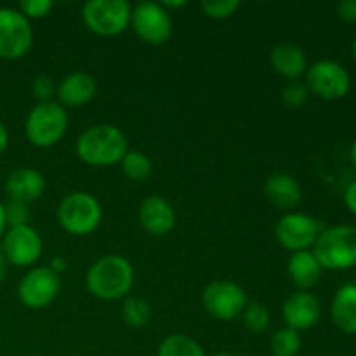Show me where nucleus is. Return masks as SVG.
I'll use <instances>...</instances> for the list:
<instances>
[{
    "label": "nucleus",
    "mask_w": 356,
    "mask_h": 356,
    "mask_svg": "<svg viewBox=\"0 0 356 356\" xmlns=\"http://www.w3.org/2000/svg\"><path fill=\"white\" fill-rule=\"evenodd\" d=\"M134 284V268L122 256H103L89 268L86 275L87 291L103 301H117L131 292Z\"/></svg>",
    "instance_id": "1"
},
{
    "label": "nucleus",
    "mask_w": 356,
    "mask_h": 356,
    "mask_svg": "<svg viewBox=\"0 0 356 356\" xmlns=\"http://www.w3.org/2000/svg\"><path fill=\"white\" fill-rule=\"evenodd\" d=\"M76 155L83 163L92 167H110L122 162L127 149L124 132L115 125H94L76 139Z\"/></svg>",
    "instance_id": "2"
},
{
    "label": "nucleus",
    "mask_w": 356,
    "mask_h": 356,
    "mask_svg": "<svg viewBox=\"0 0 356 356\" xmlns=\"http://www.w3.org/2000/svg\"><path fill=\"white\" fill-rule=\"evenodd\" d=\"M66 131H68V113L65 106L56 101L35 104L24 122V134L28 141L38 148L58 145L65 138Z\"/></svg>",
    "instance_id": "3"
},
{
    "label": "nucleus",
    "mask_w": 356,
    "mask_h": 356,
    "mask_svg": "<svg viewBox=\"0 0 356 356\" xmlns=\"http://www.w3.org/2000/svg\"><path fill=\"white\" fill-rule=\"evenodd\" d=\"M313 247V254L322 268L341 271L356 266V228L353 226L323 229Z\"/></svg>",
    "instance_id": "4"
},
{
    "label": "nucleus",
    "mask_w": 356,
    "mask_h": 356,
    "mask_svg": "<svg viewBox=\"0 0 356 356\" xmlns=\"http://www.w3.org/2000/svg\"><path fill=\"white\" fill-rule=\"evenodd\" d=\"M103 219V209L97 198L86 191L66 195L58 205L59 226L70 235L83 236L92 233Z\"/></svg>",
    "instance_id": "5"
},
{
    "label": "nucleus",
    "mask_w": 356,
    "mask_h": 356,
    "mask_svg": "<svg viewBox=\"0 0 356 356\" xmlns=\"http://www.w3.org/2000/svg\"><path fill=\"white\" fill-rule=\"evenodd\" d=\"M131 3L125 0H89L82 7V19L92 33L115 37L131 24Z\"/></svg>",
    "instance_id": "6"
},
{
    "label": "nucleus",
    "mask_w": 356,
    "mask_h": 356,
    "mask_svg": "<svg viewBox=\"0 0 356 356\" xmlns=\"http://www.w3.org/2000/svg\"><path fill=\"white\" fill-rule=\"evenodd\" d=\"M33 31L30 19L19 9H0V58L21 59L31 47Z\"/></svg>",
    "instance_id": "7"
},
{
    "label": "nucleus",
    "mask_w": 356,
    "mask_h": 356,
    "mask_svg": "<svg viewBox=\"0 0 356 356\" xmlns=\"http://www.w3.org/2000/svg\"><path fill=\"white\" fill-rule=\"evenodd\" d=\"M131 26L149 45L165 44L172 35V19L162 3L156 2H139L132 7Z\"/></svg>",
    "instance_id": "8"
},
{
    "label": "nucleus",
    "mask_w": 356,
    "mask_h": 356,
    "mask_svg": "<svg viewBox=\"0 0 356 356\" xmlns=\"http://www.w3.org/2000/svg\"><path fill=\"white\" fill-rule=\"evenodd\" d=\"M202 302L209 315L221 322H228L242 315L247 306V296L240 285L228 280H218L205 287Z\"/></svg>",
    "instance_id": "9"
},
{
    "label": "nucleus",
    "mask_w": 356,
    "mask_h": 356,
    "mask_svg": "<svg viewBox=\"0 0 356 356\" xmlns=\"http://www.w3.org/2000/svg\"><path fill=\"white\" fill-rule=\"evenodd\" d=\"M61 280L49 266L33 268L21 278L17 285V298L26 308L44 309L58 298Z\"/></svg>",
    "instance_id": "10"
},
{
    "label": "nucleus",
    "mask_w": 356,
    "mask_h": 356,
    "mask_svg": "<svg viewBox=\"0 0 356 356\" xmlns=\"http://www.w3.org/2000/svg\"><path fill=\"white\" fill-rule=\"evenodd\" d=\"M306 87L325 101L341 99L350 90V75L336 61H318L306 70Z\"/></svg>",
    "instance_id": "11"
},
{
    "label": "nucleus",
    "mask_w": 356,
    "mask_h": 356,
    "mask_svg": "<svg viewBox=\"0 0 356 356\" xmlns=\"http://www.w3.org/2000/svg\"><path fill=\"white\" fill-rule=\"evenodd\" d=\"M7 263L17 268H26L37 263L44 250L40 233L30 225L9 228L3 233V240L0 243Z\"/></svg>",
    "instance_id": "12"
},
{
    "label": "nucleus",
    "mask_w": 356,
    "mask_h": 356,
    "mask_svg": "<svg viewBox=\"0 0 356 356\" xmlns=\"http://www.w3.org/2000/svg\"><path fill=\"white\" fill-rule=\"evenodd\" d=\"M320 235V226L312 216L301 212H289L275 226V236L278 243L292 252L308 250L315 245Z\"/></svg>",
    "instance_id": "13"
},
{
    "label": "nucleus",
    "mask_w": 356,
    "mask_h": 356,
    "mask_svg": "<svg viewBox=\"0 0 356 356\" xmlns=\"http://www.w3.org/2000/svg\"><path fill=\"white\" fill-rule=\"evenodd\" d=\"M282 315H284V322L287 323L289 329L299 332V330L312 329L318 322L320 315H322V306H320L316 296L301 291L292 294L284 302Z\"/></svg>",
    "instance_id": "14"
},
{
    "label": "nucleus",
    "mask_w": 356,
    "mask_h": 356,
    "mask_svg": "<svg viewBox=\"0 0 356 356\" xmlns=\"http://www.w3.org/2000/svg\"><path fill=\"white\" fill-rule=\"evenodd\" d=\"M139 222L143 228L155 236H163L176 225V212L174 207L162 197H146L139 205Z\"/></svg>",
    "instance_id": "15"
},
{
    "label": "nucleus",
    "mask_w": 356,
    "mask_h": 356,
    "mask_svg": "<svg viewBox=\"0 0 356 356\" xmlns=\"http://www.w3.org/2000/svg\"><path fill=\"white\" fill-rule=\"evenodd\" d=\"M6 191L10 200L30 204L44 195L45 179L38 170L31 167H21L9 174L6 181Z\"/></svg>",
    "instance_id": "16"
},
{
    "label": "nucleus",
    "mask_w": 356,
    "mask_h": 356,
    "mask_svg": "<svg viewBox=\"0 0 356 356\" xmlns=\"http://www.w3.org/2000/svg\"><path fill=\"white\" fill-rule=\"evenodd\" d=\"M97 83L92 75L86 72L70 73L68 76L61 80V83L56 89V94L59 97V104L66 106H83L90 103L96 97Z\"/></svg>",
    "instance_id": "17"
},
{
    "label": "nucleus",
    "mask_w": 356,
    "mask_h": 356,
    "mask_svg": "<svg viewBox=\"0 0 356 356\" xmlns=\"http://www.w3.org/2000/svg\"><path fill=\"white\" fill-rule=\"evenodd\" d=\"M264 195L273 207L280 211L296 209L302 200L301 184L289 174H273L264 184Z\"/></svg>",
    "instance_id": "18"
},
{
    "label": "nucleus",
    "mask_w": 356,
    "mask_h": 356,
    "mask_svg": "<svg viewBox=\"0 0 356 356\" xmlns=\"http://www.w3.org/2000/svg\"><path fill=\"white\" fill-rule=\"evenodd\" d=\"M270 65L284 79L296 80L306 72V54L294 42H282L271 51Z\"/></svg>",
    "instance_id": "19"
},
{
    "label": "nucleus",
    "mask_w": 356,
    "mask_h": 356,
    "mask_svg": "<svg viewBox=\"0 0 356 356\" xmlns=\"http://www.w3.org/2000/svg\"><path fill=\"white\" fill-rule=\"evenodd\" d=\"M287 271L291 280L302 291L315 287L322 277V266L316 261L315 254L309 252V250L292 252L287 263Z\"/></svg>",
    "instance_id": "20"
},
{
    "label": "nucleus",
    "mask_w": 356,
    "mask_h": 356,
    "mask_svg": "<svg viewBox=\"0 0 356 356\" xmlns=\"http://www.w3.org/2000/svg\"><path fill=\"white\" fill-rule=\"evenodd\" d=\"M330 313L337 329L344 334H356V285H343L337 291Z\"/></svg>",
    "instance_id": "21"
},
{
    "label": "nucleus",
    "mask_w": 356,
    "mask_h": 356,
    "mask_svg": "<svg viewBox=\"0 0 356 356\" xmlns=\"http://www.w3.org/2000/svg\"><path fill=\"white\" fill-rule=\"evenodd\" d=\"M156 356H205L204 348L184 334H172L159 346Z\"/></svg>",
    "instance_id": "22"
},
{
    "label": "nucleus",
    "mask_w": 356,
    "mask_h": 356,
    "mask_svg": "<svg viewBox=\"0 0 356 356\" xmlns=\"http://www.w3.org/2000/svg\"><path fill=\"white\" fill-rule=\"evenodd\" d=\"M120 163L125 176L136 183H141L152 176L153 163L143 152H127Z\"/></svg>",
    "instance_id": "23"
},
{
    "label": "nucleus",
    "mask_w": 356,
    "mask_h": 356,
    "mask_svg": "<svg viewBox=\"0 0 356 356\" xmlns=\"http://www.w3.org/2000/svg\"><path fill=\"white\" fill-rule=\"evenodd\" d=\"M302 339L298 330L280 329L271 337V353L275 356H296L301 350Z\"/></svg>",
    "instance_id": "24"
},
{
    "label": "nucleus",
    "mask_w": 356,
    "mask_h": 356,
    "mask_svg": "<svg viewBox=\"0 0 356 356\" xmlns=\"http://www.w3.org/2000/svg\"><path fill=\"white\" fill-rule=\"evenodd\" d=\"M122 318L127 325L136 327H145L146 323L152 318V308L146 301L139 298H129L125 299L124 306H122Z\"/></svg>",
    "instance_id": "25"
},
{
    "label": "nucleus",
    "mask_w": 356,
    "mask_h": 356,
    "mask_svg": "<svg viewBox=\"0 0 356 356\" xmlns=\"http://www.w3.org/2000/svg\"><path fill=\"white\" fill-rule=\"evenodd\" d=\"M243 325L252 334L266 332L270 327V312L261 302H249L242 313Z\"/></svg>",
    "instance_id": "26"
},
{
    "label": "nucleus",
    "mask_w": 356,
    "mask_h": 356,
    "mask_svg": "<svg viewBox=\"0 0 356 356\" xmlns=\"http://www.w3.org/2000/svg\"><path fill=\"white\" fill-rule=\"evenodd\" d=\"M200 7L205 16L212 19H226L238 10L240 2L238 0H204Z\"/></svg>",
    "instance_id": "27"
},
{
    "label": "nucleus",
    "mask_w": 356,
    "mask_h": 356,
    "mask_svg": "<svg viewBox=\"0 0 356 356\" xmlns=\"http://www.w3.org/2000/svg\"><path fill=\"white\" fill-rule=\"evenodd\" d=\"M3 211H6V225L9 228L26 226L28 221H30V211H28L26 204L10 200L9 204L3 205Z\"/></svg>",
    "instance_id": "28"
},
{
    "label": "nucleus",
    "mask_w": 356,
    "mask_h": 356,
    "mask_svg": "<svg viewBox=\"0 0 356 356\" xmlns=\"http://www.w3.org/2000/svg\"><path fill=\"white\" fill-rule=\"evenodd\" d=\"M282 99H284V103L291 108L301 106V104H305L306 99H308V87H306V83L301 82L287 83V86L284 87V90H282Z\"/></svg>",
    "instance_id": "29"
},
{
    "label": "nucleus",
    "mask_w": 356,
    "mask_h": 356,
    "mask_svg": "<svg viewBox=\"0 0 356 356\" xmlns=\"http://www.w3.org/2000/svg\"><path fill=\"white\" fill-rule=\"evenodd\" d=\"M31 92L37 97L38 103H45V101H52V96L56 94L54 80L47 75L35 76L33 83H31Z\"/></svg>",
    "instance_id": "30"
},
{
    "label": "nucleus",
    "mask_w": 356,
    "mask_h": 356,
    "mask_svg": "<svg viewBox=\"0 0 356 356\" xmlns=\"http://www.w3.org/2000/svg\"><path fill=\"white\" fill-rule=\"evenodd\" d=\"M51 9H52L51 0H23V2L19 3V13L24 14L28 19L45 17Z\"/></svg>",
    "instance_id": "31"
},
{
    "label": "nucleus",
    "mask_w": 356,
    "mask_h": 356,
    "mask_svg": "<svg viewBox=\"0 0 356 356\" xmlns=\"http://www.w3.org/2000/svg\"><path fill=\"white\" fill-rule=\"evenodd\" d=\"M337 16L348 23H356V0H343L337 3Z\"/></svg>",
    "instance_id": "32"
},
{
    "label": "nucleus",
    "mask_w": 356,
    "mask_h": 356,
    "mask_svg": "<svg viewBox=\"0 0 356 356\" xmlns=\"http://www.w3.org/2000/svg\"><path fill=\"white\" fill-rule=\"evenodd\" d=\"M344 202H346L348 209H350L353 214H356V181L348 186L346 193H344Z\"/></svg>",
    "instance_id": "33"
},
{
    "label": "nucleus",
    "mask_w": 356,
    "mask_h": 356,
    "mask_svg": "<svg viewBox=\"0 0 356 356\" xmlns=\"http://www.w3.org/2000/svg\"><path fill=\"white\" fill-rule=\"evenodd\" d=\"M49 268H51V270L54 271L56 275H61V273H65L66 268H68V263H66L65 257L56 256V257H52V261H51V264H49Z\"/></svg>",
    "instance_id": "34"
},
{
    "label": "nucleus",
    "mask_w": 356,
    "mask_h": 356,
    "mask_svg": "<svg viewBox=\"0 0 356 356\" xmlns=\"http://www.w3.org/2000/svg\"><path fill=\"white\" fill-rule=\"evenodd\" d=\"M7 146H9V132H7V127L3 125V122L0 120V155L6 153Z\"/></svg>",
    "instance_id": "35"
},
{
    "label": "nucleus",
    "mask_w": 356,
    "mask_h": 356,
    "mask_svg": "<svg viewBox=\"0 0 356 356\" xmlns=\"http://www.w3.org/2000/svg\"><path fill=\"white\" fill-rule=\"evenodd\" d=\"M7 271H9V263H7L6 256H3L2 247H0V284H2V282L6 280Z\"/></svg>",
    "instance_id": "36"
},
{
    "label": "nucleus",
    "mask_w": 356,
    "mask_h": 356,
    "mask_svg": "<svg viewBox=\"0 0 356 356\" xmlns=\"http://www.w3.org/2000/svg\"><path fill=\"white\" fill-rule=\"evenodd\" d=\"M186 0H177V2H170V0H163L162 2V7L163 9H167V7H170V9H177V7H184L186 6Z\"/></svg>",
    "instance_id": "37"
},
{
    "label": "nucleus",
    "mask_w": 356,
    "mask_h": 356,
    "mask_svg": "<svg viewBox=\"0 0 356 356\" xmlns=\"http://www.w3.org/2000/svg\"><path fill=\"white\" fill-rule=\"evenodd\" d=\"M6 211H3V204H0V238L6 233Z\"/></svg>",
    "instance_id": "38"
},
{
    "label": "nucleus",
    "mask_w": 356,
    "mask_h": 356,
    "mask_svg": "<svg viewBox=\"0 0 356 356\" xmlns=\"http://www.w3.org/2000/svg\"><path fill=\"white\" fill-rule=\"evenodd\" d=\"M351 160H353V165L356 167V141H355L353 148H351Z\"/></svg>",
    "instance_id": "39"
},
{
    "label": "nucleus",
    "mask_w": 356,
    "mask_h": 356,
    "mask_svg": "<svg viewBox=\"0 0 356 356\" xmlns=\"http://www.w3.org/2000/svg\"><path fill=\"white\" fill-rule=\"evenodd\" d=\"M212 356H235V355L228 353V351H219V353H214Z\"/></svg>",
    "instance_id": "40"
},
{
    "label": "nucleus",
    "mask_w": 356,
    "mask_h": 356,
    "mask_svg": "<svg viewBox=\"0 0 356 356\" xmlns=\"http://www.w3.org/2000/svg\"><path fill=\"white\" fill-rule=\"evenodd\" d=\"M351 51H353V56H355V59H356V38H355V42H353V47H351Z\"/></svg>",
    "instance_id": "41"
},
{
    "label": "nucleus",
    "mask_w": 356,
    "mask_h": 356,
    "mask_svg": "<svg viewBox=\"0 0 356 356\" xmlns=\"http://www.w3.org/2000/svg\"><path fill=\"white\" fill-rule=\"evenodd\" d=\"M0 341H2V336H0Z\"/></svg>",
    "instance_id": "42"
}]
</instances>
